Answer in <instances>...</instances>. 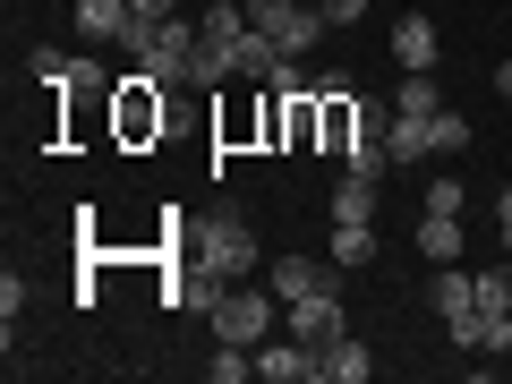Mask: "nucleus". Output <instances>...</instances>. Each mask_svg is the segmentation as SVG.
I'll list each match as a JSON object with an SVG mask.
<instances>
[{"label":"nucleus","instance_id":"a878e982","mask_svg":"<svg viewBox=\"0 0 512 384\" xmlns=\"http://www.w3.org/2000/svg\"><path fill=\"white\" fill-rule=\"evenodd\" d=\"M128 18H180V0H128Z\"/></svg>","mask_w":512,"mask_h":384},{"label":"nucleus","instance_id":"f8f14e48","mask_svg":"<svg viewBox=\"0 0 512 384\" xmlns=\"http://www.w3.org/2000/svg\"><path fill=\"white\" fill-rule=\"evenodd\" d=\"M419 248L427 265H461V214H419Z\"/></svg>","mask_w":512,"mask_h":384},{"label":"nucleus","instance_id":"5701e85b","mask_svg":"<svg viewBox=\"0 0 512 384\" xmlns=\"http://www.w3.org/2000/svg\"><path fill=\"white\" fill-rule=\"evenodd\" d=\"M18 308H26V282L9 274V282H0V325H9V333H18Z\"/></svg>","mask_w":512,"mask_h":384},{"label":"nucleus","instance_id":"aec40b11","mask_svg":"<svg viewBox=\"0 0 512 384\" xmlns=\"http://www.w3.org/2000/svg\"><path fill=\"white\" fill-rule=\"evenodd\" d=\"M427 137H436V154H470V120H461V111H436Z\"/></svg>","mask_w":512,"mask_h":384},{"label":"nucleus","instance_id":"1a4fd4ad","mask_svg":"<svg viewBox=\"0 0 512 384\" xmlns=\"http://www.w3.org/2000/svg\"><path fill=\"white\" fill-rule=\"evenodd\" d=\"M120 137H163V94H154L146 69L120 86Z\"/></svg>","mask_w":512,"mask_h":384},{"label":"nucleus","instance_id":"f257e3e1","mask_svg":"<svg viewBox=\"0 0 512 384\" xmlns=\"http://www.w3.org/2000/svg\"><path fill=\"white\" fill-rule=\"evenodd\" d=\"M188 256H197V265H214L222 282H248L256 265H265V256H256V231L239 214H214V222H197V231H188Z\"/></svg>","mask_w":512,"mask_h":384},{"label":"nucleus","instance_id":"20e7f679","mask_svg":"<svg viewBox=\"0 0 512 384\" xmlns=\"http://www.w3.org/2000/svg\"><path fill=\"white\" fill-rule=\"evenodd\" d=\"M205 316H214V342H239V350H256L265 333H274L282 299H274V291H231V282H222V299H214Z\"/></svg>","mask_w":512,"mask_h":384},{"label":"nucleus","instance_id":"39448f33","mask_svg":"<svg viewBox=\"0 0 512 384\" xmlns=\"http://www.w3.org/2000/svg\"><path fill=\"white\" fill-rule=\"evenodd\" d=\"M197 52H205V26L197 18H163V35L146 43L137 69H146L154 86H188V77H197Z\"/></svg>","mask_w":512,"mask_h":384},{"label":"nucleus","instance_id":"7ed1b4c3","mask_svg":"<svg viewBox=\"0 0 512 384\" xmlns=\"http://www.w3.org/2000/svg\"><path fill=\"white\" fill-rule=\"evenodd\" d=\"M248 26L265 43H274V52H316V35H325V9H316V0H248Z\"/></svg>","mask_w":512,"mask_h":384},{"label":"nucleus","instance_id":"6ab92c4d","mask_svg":"<svg viewBox=\"0 0 512 384\" xmlns=\"http://www.w3.org/2000/svg\"><path fill=\"white\" fill-rule=\"evenodd\" d=\"M478 299H487V316H512V256L478 274Z\"/></svg>","mask_w":512,"mask_h":384},{"label":"nucleus","instance_id":"f3484780","mask_svg":"<svg viewBox=\"0 0 512 384\" xmlns=\"http://www.w3.org/2000/svg\"><path fill=\"white\" fill-rule=\"evenodd\" d=\"M333 222H376V180H350V171H342V188H333Z\"/></svg>","mask_w":512,"mask_h":384},{"label":"nucleus","instance_id":"0eeeda50","mask_svg":"<svg viewBox=\"0 0 512 384\" xmlns=\"http://www.w3.org/2000/svg\"><path fill=\"white\" fill-rule=\"evenodd\" d=\"M265 291L291 308V299H316V291H342V265H316V256H274L265 265Z\"/></svg>","mask_w":512,"mask_h":384},{"label":"nucleus","instance_id":"4468645a","mask_svg":"<svg viewBox=\"0 0 512 384\" xmlns=\"http://www.w3.org/2000/svg\"><path fill=\"white\" fill-rule=\"evenodd\" d=\"M384 154H393V163H427V154H436V137H427V120H410V111H393V128H384Z\"/></svg>","mask_w":512,"mask_h":384},{"label":"nucleus","instance_id":"a211bd4d","mask_svg":"<svg viewBox=\"0 0 512 384\" xmlns=\"http://www.w3.org/2000/svg\"><path fill=\"white\" fill-rule=\"evenodd\" d=\"M393 111H410V120H436V86H427V69H402V86H393Z\"/></svg>","mask_w":512,"mask_h":384},{"label":"nucleus","instance_id":"393cba45","mask_svg":"<svg viewBox=\"0 0 512 384\" xmlns=\"http://www.w3.org/2000/svg\"><path fill=\"white\" fill-rule=\"evenodd\" d=\"M495 231H504V256H512V180L495 188Z\"/></svg>","mask_w":512,"mask_h":384},{"label":"nucleus","instance_id":"9b49d317","mask_svg":"<svg viewBox=\"0 0 512 384\" xmlns=\"http://www.w3.org/2000/svg\"><path fill=\"white\" fill-rule=\"evenodd\" d=\"M77 35H86V52L94 43H120L128 35V0H77Z\"/></svg>","mask_w":512,"mask_h":384},{"label":"nucleus","instance_id":"6e6552de","mask_svg":"<svg viewBox=\"0 0 512 384\" xmlns=\"http://www.w3.org/2000/svg\"><path fill=\"white\" fill-rule=\"evenodd\" d=\"M282 316H291V333H299V342H316V350H325V342H342V291H316V299H291V308H282Z\"/></svg>","mask_w":512,"mask_h":384},{"label":"nucleus","instance_id":"f03ea898","mask_svg":"<svg viewBox=\"0 0 512 384\" xmlns=\"http://www.w3.org/2000/svg\"><path fill=\"white\" fill-rule=\"evenodd\" d=\"M427 299H436L444 333H453L461 350H487V299H478V274H461V265H436Z\"/></svg>","mask_w":512,"mask_h":384},{"label":"nucleus","instance_id":"4be33fe9","mask_svg":"<svg viewBox=\"0 0 512 384\" xmlns=\"http://www.w3.org/2000/svg\"><path fill=\"white\" fill-rule=\"evenodd\" d=\"M26 69H35L43 86H69V94H77V60H69V52H35Z\"/></svg>","mask_w":512,"mask_h":384},{"label":"nucleus","instance_id":"cd10ccee","mask_svg":"<svg viewBox=\"0 0 512 384\" xmlns=\"http://www.w3.org/2000/svg\"><path fill=\"white\" fill-rule=\"evenodd\" d=\"M504 120H512V103H504Z\"/></svg>","mask_w":512,"mask_h":384},{"label":"nucleus","instance_id":"b1692460","mask_svg":"<svg viewBox=\"0 0 512 384\" xmlns=\"http://www.w3.org/2000/svg\"><path fill=\"white\" fill-rule=\"evenodd\" d=\"M316 9H325V26H359L367 18V0H316Z\"/></svg>","mask_w":512,"mask_h":384},{"label":"nucleus","instance_id":"2eb2a0df","mask_svg":"<svg viewBox=\"0 0 512 384\" xmlns=\"http://www.w3.org/2000/svg\"><path fill=\"white\" fill-rule=\"evenodd\" d=\"M333 265H376V222H333Z\"/></svg>","mask_w":512,"mask_h":384},{"label":"nucleus","instance_id":"412c9836","mask_svg":"<svg viewBox=\"0 0 512 384\" xmlns=\"http://www.w3.org/2000/svg\"><path fill=\"white\" fill-rule=\"evenodd\" d=\"M461 205H470V188H461L453 171H436V180H427V214H461Z\"/></svg>","mask_w":512,"mask_h":384},{"label":"nucleus","instance_id":"bb28decb","mask_svg":"<svg viewBox=\"0 0 512 384\" xmlns=\"http://www.w3.org/2000/svg\"><path fill=\"white\" fill-rule=\"evenodd\" d=\"M495 94H504V103H512V60H495Z\"/></svg>","mask_w":512,"mask_h":384},{"label":"nucleus","instance_id":"423d86ee","mask_svg":"<svg viewBox=\"0 0 512 384\" xmlns=\"http://www.w3.org/2000/svg\"><path fill=\"white\" fill-rule=\"evenodd\" d=\"M256 376L265 384H316L325 376V350L299 342V333H265V342H256Z\"/></svg>","mask_w":512,"mask_h":384},{"label":"nucleus","instance_id":"dca6fc26","mask_svg":"<svg viewBox=\"0 0 512 384\" xmlns=\"http://www.w3.org/2000/svg\"><path fill=\"white\" fill-rule=\"evenodd\" d=\"M342 171H350V180H384V171H393L384 137H350V146H342Z\"/></svg>","mask_w":512,"mask_h":384},{"label":"nucleus","instance_id":"9d476101","mask_svg":"<svg viewBox=\"0 0 512 384\" xmlns=\"http://www.w3.org/2000/svg\"><path fill=\"white\" fill-rule=\"evenodd\" d=\"M436 52H444L436 18H393V60L402 69H436Z\"/></svg>","mask_w":512,"mask_h":384},{"label":"nucleus","instance_id":"ddd939ff","mask_svg":"<svg viewBox=\"0 0 512 384\" xmlns=\"http://www.w3.org/2000/svg\"><path fill=\"white\" fill-rule=\"evenodd\" d=\"M325 376H333V384H367V376H376V359H367V342H359V333L325 342Z\"/></svg>","mask_w":512,"mask_h":384},{"label":"nucleus","instance_id":"c85d7f7f","mask_svg":"<svg viewBox=\"0 0 512 384\" xmlns=\"http://www.w3.org/2000/svg\"><path fill=\"white\" fill-rule=\"evenodd\" d=\"M197 9H205V0H197Z\"/></svg>","mask_w":512,"mask_h":384}]
</instances>
